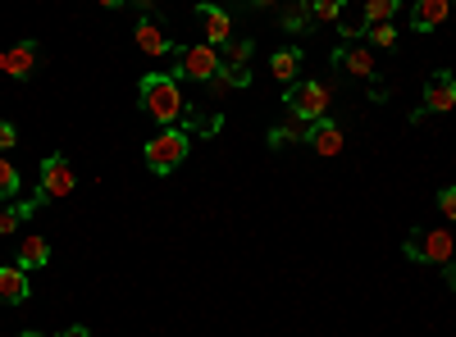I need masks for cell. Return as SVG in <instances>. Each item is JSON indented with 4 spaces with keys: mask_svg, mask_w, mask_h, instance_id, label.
<instances>
[{
    "mask_svg": "<svg viewBox=\"0 0 456 337\" xmlns=\"http://www.w3.org/2000/svg\"><path fill=\"white\" fill-rule=\"evenodd\" d=\"M137 100H142L146 115L165 128H178L187 119V100H183V87H178L174 73H146L137 83Z\"/></svg>",
    "mask_w": 456,
    "mask_h": 337,
    "instance_id": "cell-1",
    "label": "cell"
},
{
    "mask_svg": "<svg viewBox=\"0 0 456 337\" xmlns=\"http://www.w3.org/2000/svg\"><path fill=\"white\" fill-rule=\"evenodd\" d=\"M187 151H192V137H187V128H165V132H156V137H151L146 141V169L151 173H174L183 160H187Z\"/></svg>",
    "mask_w": 456,
    "mask_h": 337,
    "instance_id": "cell-2",
    "label": "cell"
},
{
    "mask_svg": "<svg viewBox=\"0 0 456 337\" xmlns=\"http://www.w3.org/2000/svg\"><path fill=\"white\" fill-rule=\"evenodd\" d=\"M402 255L415 260V265H452L456 255V237L447 229H420L402 242Z\"/></svg>",
    "mask_w": 456,
    "mask_h": 337,
    "instance_id": "cell-3",
    "label": "cell"
},
{
    "mask_svg": "<svg viewBox=\"0 0 456 337\" xmlns=\"http://www.w3.org/2000/svg\"><path fill=\"white\" fill-rule=\"evenodd\" d=\"M283 100H288V115H297L301 124H320V119H329L333 87L329 83H292L283 92Z\"/></svg>",
    "mask_w": 456,
    "mask_h": 337,
    "instance_id": "cell-4",
    "label": "cell"
},
{
    "mask_svg": "<svg viewBox=\"0 0 456 337\" xmlns=\"http://www.w3.org/2000/svg\"><path fill=\"white\" fill-rule=\"evenodd\" d=\"M174 55H178V68H174V78H178V83H183V78H192V83H206V87H210V78L219 73V51L206 46V42H197V46H178Z\"/></svg>",
    "mask_w": 456,
    "mask_h": 337,
    "instance_id": "cell-5",
    "label": "cell"
},
{
    "mask_svg": "<svg viewBox=\"0 0 456 337\" xmlns=\"http://www.w3.org/2000/svg\"><path fill=\"white\" fill-rule=\"evenodd\" d=\"M73 187H78V178H73V164L55 151V156H46L42 160V187H37V201L42 205H51V201H64Z\"/></svg>",
    "mask_w": 456,
    "mask_h": 337,
    "instance_id": "cell-6",
    "label": "cell"
},
{
    "mask_svg": "<svg viewBox=\"0 0 456 337\" xmlns=\"http://www.w3.org/2000/svg\"><path fill=\"white\" fill-rule=\"evenodd\" d=\"M447 109H456V73L438 68V73H429L425 100H420V109L411 115V124H420L425 115H447Z\"/></svg>",
    "mask_w": 456,
    "mask_h": 337,
    "instance_id": "cell-7",
    "label": "cell"
},
{
    "mask_svg": "<svg viewBox=\"0 0 456 337\" xmlns=\"http://www.w3.org/2000/svg\"><path fill=\"white\" fill-rule=\"evenodd\" d=\"M329 60H333V68H338V73H352V78H365V83H374V78H379V68H374V51H370L365 42H342Z\"/></svg>",
    "mask_w": 456,
    "mask_h": 337,
    "instance_id": "cell-8",
    "label": "cell"
},
{
    "mask_svg": "<svg viewBox=\"0 0 456 337\" xmlns=\"http://www.w3.org/2000/svg\"><path fill=\"white\" fill-rule=\"evenodd\" d=\"M37 64H42V46H37L32 36H28V42H19V46H10V51H5V73H10L14 83H28L32 73H37Z\"/></svg>",
    "mask_w": 456,
    "mask_h": 337,
    "instance_id": "cell-9",
    "label": "cell"
},
{
    "mask_svg": "<svg viewBox=\"0 0 456 337\" xmlns=\"http://www.w3.org/2000/svg\"><path fill=\"white\" fill-rule=\"evenodd\" d=\"M197 19L206 28V46L224 51L228 42H233V19H228V10H215V5H197Z\"/></svg>",
    "mask_w": 456,
    "mask_h": 337,
    "instance_id": "cell-10",
    "label": "cell"
},
{
    "mask_svg": "<svg viewBox=\"0 0 456 337\" xmlns=\"http://www.w3.org/2000/svg\"><path fill=\"white\" fill-rule=\"evenodd\" d=\"M452 5L447 0H415L411 5V32H434L438 23H447Z\"/></svg>",
    "mask_w": 456,
    "mask_h": 337,
    "instance_id": "cell-11",
    "label": "cell"
},
{
    "mask_svg": "<svg viewBox=\"0 0 456 337\" xmlns=\"http://www.w3.org/2000/svg\"><path fill=\"white\" fill-rule=\"evenodd\" d=\"M306 146H315V156L333 160V156L342 151V128H338L333 119H320V124H311V137H306Z\"/></svg>",
    "mask_w": 456,
    "mask_h": 337,
    "instance_id": "cell-12",
    "label": "cell"
},
{
    "mask_svg": "<svg viewBox=\"0 0 456 337\" xmlns=\"http://www.w3.org/2000/svg\"><path fill=\"white\" fill-rule=\"evenodd\" d=\"M28 301V274L19 265H0V306H23Z\"/></svg>",
    "mask_w": 456,
    "mask_h": 337,
    "instance_id": "cell-13",
    "label": "cell"
},
{
    "mask_svg": "<svg viewBox=\"0 0 456 337\" xmlns=\"http://www.w3.org/2000/svg\"><path fill=\"white\" fill-rule=\"evenodd\" d=\"M46 260H51V242L46 237H23L19 242V255H14V265L28 274V269H46Z\"/></svg>",
    "mask_w": 456,
    "mask_h": 337,
    "instance_id": "cell-14",
    "label": "cell"
},
{
    "mask_svg": "<svg viewBox=\"0 0 456 337\" xmlns=\"http://www.w3.org/2000/svg\"><path fill=\"white\" fill-rule=\"evenodd\" d=\"M137 46H142L146 55H169V51H174V42L160 32V19H142V28H137Z\"/></svg>",
    "mask_w": 456,
    "mask_h": 337,
    "instance_id": "cell-15",
    "label": "cell"
},
{
    "mask_svg": "<svg viewBox=\"0 0 456 337\" xmlns=\"http://www.w3.org/2000/svg\"><path fill=\"white\" fill-rule=\"evenodd\" d=\"M270 73L283 83V87H292L297 83V73H301V51L297 46H283V51H274V60H270Z\"/></svg>",
    "mask_w": 456,
    "mask_h": 337,
    "instance_id": "cell-16",
    "label": "cell"
},
{
    "mask_svg": "<svg viewBox=\"0 0 456 337\" xmlns=\"http://www.w3.org/2000/svg\"><path fill=\"white\" fill-rule=\"evenodd\" d=\"M37 205H42L37 197H32V201H23V205H19V201H0V237L19 233V223H23V219H28V214H32Z\"/></svg>",
    "mask_w": 456,
    "mask_h": 337,
    "instance_id": "cell-17",
    "label": "cell"
},
{
    "mask_svg": "<svg viewBox=\"0 0 456 337\" xmlns=\"http://www.w3.org/2000/svg\"><path fill=\"white\" fill-rule=\"evenodd\" d=\"M251 87V68H219L210 78V96H224V92H242Z\"/></svg>",
    "mask_w": 456,
    "mask_h": 337,
    "instance_id": "cell-18",
    "label": "cell"
},
{
    "mask_svg": "<svg viewBox=\"0 0 456 337\" xmlns=\"http://www.w3.org/2000/svg\"><path fill=\"white\" fill-rule=\"evenodd\" d=\"M306 137H311V124H301L297 115H288V119L270 132V146L279 151V146H288V141H306Z\"/></svg>",
    "mask_w": 456,
    "mask_h": 337,
    "instance_id": "cell-19",
    "label": "cell"
},
{
    "mask_svg": "<svg viewBox=\"0 0 456 337\" xmlns=\"http://www.w3.org/2000/svg\"><path fill=\"white\" fill-rule=\"evenodd\" d=\"M279 23H283L288 32H306V28L315 23V14H311L306 0H297V5H283V10H279Z\"/></svg>",
    "mask_w": 456,
    "mask_h": 337,
    "instance_id": "cell-20",
    "label": "cell"
},
{
    "mask_svg": "<svg viewBox=\"0 0 456 337\" xmlns=\"http://www.w3.org/2000/svg\"><path fill=\"white\" fill-rule=\"evenodd\" d=\"M251 42L247 36H233V42H228L224 51H219V68H247V60H251Z\"/></svg>",
    "mask_w": 456,
    "mask_h": 337,
    "instance_id": "cell-21",
    "label": "cell"
},
{
    "mask_svg": "<svg viewBox=\"0 0 456 337\" xmlns=\"http://www.w3.org/2000/svg\"><path fill=\"white\" fill-rule=\"evenodd\" d=\"M393 14H397V0H365V10H361V28L393 23Z\"/></svg>",
    "mask_w": 456,
    "mask_h": 337,
    "instance_id": "cell-22",
    "label": "cell"
},
{
    "mask_svg": "<svg viewBox=\"0 0 456 337\" xmlns=\"http://www.w3.org/2000/svg\"><path fill=\"white\" fill-rule=\"evenodd\" d=\"M19 187H23V178H19V169L0 156V201H14L19 197Z\"/></svg>",
    "mask_w": 456,
    "mask_h": 337,
    "instance_id": "cell-23",
    "label": "cell"
},
{
    "mask_svg": "<svg viewBox=\"0 0 456 337\" xmlns=\"http://www.w3.org/2000/svg\"><path fill=\"white\" fill-rule=\"evenodd\" d=\"M365 36L379 46V51H393L397 46V28L393 23H379V28H365Z\"/></svg>",
    "mask_w": 456,
    "mask_h": 337,
    "instance_id": "cell-24",
    "label": "cell"
},
{
    "mask_svg": "<svg viewBox=\"0 0 456 337\" xmlns=\"http://www.w3.org/2000/svg\"><path fill=\"white\" fill-rule=\"evenodd\" d=\"M311 14H315V23H342V0H315Z\"/></svg>",
    "mask_w": 456,
    "mask_h": 337,
    "instance_id": "cell-25",
    "label": "cell"
},
{
    "mask_svg": "<svg viewBox=\"0 0 456 337\" xmlns=\"http://www.w3.org/2000/svg\"><path fill=\"white\" fill-rule=\"evenodd\" d=\"M14 146H19V128H14L10 119H0V156L14 151Z\"/></svg>",
    "mask_w": 456,
    "mask_h": 337,
    "instance_id": "cell-26",
    "label": "cell"
},
{
    "mask_svg": "<svg viewBox=\"0 0 456 337\" xmlns=\"http://www.w3.org/2000/svg\"><path fill=\"white\" fill-rule=\"evenodd\" d=\"M438 210H443L447 223L456 219V187H443V192H438Z\"/></svg>",
    "mask_w": 456,
    "mask_h": 337,
    "instance_id": "cell-27",
    "label": "cell"
},
{
    "mask_svg": "<svg viewBox=\"0 0 456 337\" xmlns=\"http://www.w3.org/2000/svg\"><path fill=\"white\" fill-rule=\"evenodd\" d=\"M60 337H92V333H87V328H83V324H73V328H64V333H60Z\"/></svg>",
    "mask_w": 456,
    "mask_h": 337,
    "instance_id": "cell-28",
    "label": "cell"
},
{
    "mask_svg": "<svg viewBox=\"0 0 456 337\" xmlns=\"http://www.w3.org/2000/svg\"><path fill=\"white\" fill-rule=\"evenodd\" d=\"M443 278L452 283V292H456V265H443Z\"/></svg>",
    "mask_w": 456,
    "mask_h": 337,
    "instance_id": "cell-29",
    "label": "cell"
},
{
    "mask_svg": "<svg viewBox=\"0 0 456 337\" xmlns=\"http://www.w3.org/2000/svg\"><path fill=\"white\" fill-rule=\"evenodd\" d=\"M19 337H46V333H19Z\"/></svg>",
    "mask_w": 456,
    "mask_h": 337,
    "instance_id": "cell-30",
    "label": "cell"
},
{
    "mask_svg": "<svg viewBox=\"0 0 456 337\" xmlns=\"http://www.w3.org/2000/svg\"><path fill=\"white\" fill-rule=\"evenodd\" d=\"M0 73H5V55H0Z\"/></svg>",
    "mask_w": 456,
    "mask_h": 337,
    "instance_id": "cell-31",
    "label": "cell"
},
{
    "mask_svg": "<svg viewBox=\"0 0 456 337\" xmlns=\"http://www.w3.org/2000/svg\"><path fill=\"white\" fill-rule=\"evenodd\" d=\"M452 265H456V255H452Z\"/></svg>",
    "mask_w": 456,
    "mask_h": 337,
    "instance_id": "cell-32",
    "label": "cell"
}]
</instances>
